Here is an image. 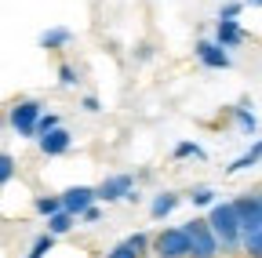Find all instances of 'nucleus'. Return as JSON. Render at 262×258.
<instances>
[{"mask_svg": "<svg viewBox=\"0 0 262 258\" xmlns=\"http://www.w3.org/2000/svg\"><path fill=\"white\" fill-rule=\"evenodd\" d=\"M208 222L222 244V254H237L241 244H244V225H241V215L233 207V200H219L208 207Z\"/></svg>", "mask_w": 262, "mask_h": 258, "instance_id": "1", "label": "nucleus"}, {"mask_svg": "<svg viewBox=\"0 0 262 258\" xmlns=\"http://www.w3.org/2000/svg\"><path fill=\"white\" fill-rule=\"evenodd\" d=\"M44 102L40 99H18L8 106V127L18 135V138H37V124L44 116Z\"/></svg>", "mask_w": 262, "mask_h": 258, "instance_id": "2", "label": "nucleus"}, {"mask_svg": "<svg viewBox=\"0 0 262 258\" xmlns=\"http://www.w3.org/2000/svg\"><path fill=\"white\" fill-rule=\"evenodd\" d=\"M182 229L189 233V258H219V254H222V244H219V237H215V229H211L208 215L182 222Z\"/></svg>", "mask_w": 262, "mask_h": 258, "instance_id": "3", "label": "nucleus"}, {"mask_svg": "<svg viewBox=\"0 0 262 258\" xmlns=\"http://www.w3.org/2000/svg\"><path fill=\"white\" fill-rule=\"evenodd\" d=\"M153 254L157 258H189V233L182 225H164L153 237Z\"/></svg>", "mask_w": 262, "mask_h": 258, "instance_id": "4", "label": "nucleus"}, {"mask_svg": "<svg viewBox=\"0 0 262 258\" xmlns=\"http://www.w3.org/2000/svg\"><path fill=\"white\" fill-rule=\"evenodd\" d=\"M193 55H196V62H201L204 69H233V55H229L215 37L196 40L193 44Z\"/></svg>", "mask_w": 262, "mask_h": 258, "instance_id": "5", "label": "nucleus"}, {"mask_svg": "<svg viewBox=\"0 0 262 258\" xmlns=\"http://www.w3.org/2000/svg\"><path fill=\"white\" fill-rule=\"evenodd\" d=\"M131 189H135V175L117 171V175H106L95 185V197H98V204H117V200H127Z\"/></svg>", "mask_w": 262, "mask_h": 258, "instance_id": "6", "label": "nucleus"}, {"mask_svg": "<svg viewBox=\"0 0 262 258\" xmlns=\"http://www.w3.org/2000/svg\"><path fill=\"white\" fill-rule=\"evenodd\" d=\"M233 207H237V215H241L244 233H248V229H258V225H262V200H258V193H255V189H248V193H241V197H233Z\"/></svg>", "mask_w": 262, "mask_h": 258, "instance_id": "7", "label": "nucleus"}, {"mask_svg": "<svg viewBox=\"0 0 262 258\" xmlns=\"http://www.w3.org/2000/svg\"><path fill=\"white\" fill-rule=\"evenodd\" d=\"M37 149H40V156H66L73 149V131L70 127H55V131L37 138Z\"/></svg>", "mask_w": 262, "mask_h": 258, "instance_id": "8", "label": "nucleus"}, {"mask_svg": "<svg viewBox=\"0 0 262 258\" xmlns=\"http://www.w3.org/2000/svg\"><path fill=\"white\" fill-rule=\"evenodd\" d=\"M215 40H219L226 51H237V48L248 40V29H244L237 18H215Z\"/></svg>", "mask_w": 262, "mask_h": 258, "instance_id": "9", "label": "nucleus"}, {"mask_svg": "<svg viewBox=\"0 0 262 258\" xmlns=\"http://www.w3.org/2000/svg\"><path fill=\"white\" fill-rule=\"evenodd\" d=\"M91 204H98L95 185H70V189H62V207H66V211H73L77 218H80Z\"/></svg>", "mask_w": 262, "mask_h": 258, "instance_id": "10", "label": "nucleus"}, {"mask_svg": "<svg viewBox=\"0 0 262 258\" xmlns=\"http://www.w3.org/2000/svg\"><path fill=\"white\" fill-rule=\"evenodd\" d=\"M179 204H182V193H175V189H160L157 197H153V204H149V215H153L157 222H164L168 215H175Z\"/></svg>", "mask_w": 262, "mask_h": 258, "instance_id": "11", "label": "nucleus"}, {"mask_svg": "<svg viewBox=\"0 0 262 258\" xmlns=\"http://www.w3.org/2000/svg\"><path fill=\"white\" fill-rule=\"evenodd\" d=\"M44 51H66L73 44V29H66V26H51V29H44L40 33V40H37Z\"/></svg>", "mask_w": 262, "mask_h": 258, "instance_id": "12", "label": "nucleus"}, {"mask_svg": "<svg viewBox=\"0 0 262 258\" xmlns=\"http://www.w3.org/2000/svg\"><path fill=\"white\" fill-rule=\"evenodd\" d=\"M262 160V138H255V146L248 149V153H241L233 164H226V175H241V171H251L255 164Z\"/></svg>", "mask_w": 262, "mask_h": 258, "instance_id": "13", "label": "nucleus"}, {"mask_svg": "<svg viewBox=\"0 0 262 258\" xmlns=\"http://www.w3.org/2000/svg\"><path fill=\"white\" fill-rule=\"evenodd\" d=\"M73 229H77V215L66 211V207L48 218V233H55V237H66V233H73Z\"/></svg>", "mask_w": 262, "mask_h": 258, "instance_id": "14", "label": "nucleus"}, {"mask_svg": "<svg viewBox=\"0 0 262 258\" xmlns=\"http://www.w3.org/2000/svg\"><path fill=\"white\" fill-rule=\"evenodd\" d=\"M33 211H37L40 218H51L55 211H62V193L55 197V193H40V197H33Z\"/></svg>", "mask_w": 262, "mask_h": 258, "instance_id": "15", "label": "nucleus"}, {"mask_svg": "<svg viewBox=\"0 0 262 258\" xmlns=\"http://www.w3.org/2000/svg\"><path fill=\"white\" fill-rule=\"evenodd\" d=\"M233 120H237V127H241V135H258V120H255V113L248 109V102L233 106Z\"/></svg>", "mask_w": 262, "mask_h": 258, "instance_id": "16", "label": "nucleus"}, {"mask_svg": "<svg viewBox=\"0 0 262 258\" xmlns=\"http://www.w3.org/2000/svg\"><path fill=\"white\" fill-rule=\"evenodd\" d=\"M171 160H208V149L201 142H179L171 149Z\"/></svg>", "mask_w": 262, "mask_h": 258, "instance_id": "17", "label": "nucleus"}, {"mask_svg": "<svg viewBox=\"0 0 262 258\" xmlns=\"http://www.w3.org/2000/svg\"><path fill=\"white\" fill-rule=\"evenodd\" d=\"M186 200H189L193 207H211V204H219V193H215L211 185H196V189L186 193Z\"/></svg>", "mask_w": 262, "mask_h": 258, "instance_id": "18", "label": "nucleus"}, {"mask_svg": "<svg viewBox=\"0 0 262 258\" xmlns=\"http://www.w3.org/2000/svg\"><path fill=\"white\" fill-rule=\"evenodd\" d=\"M55 240H58V237L44 229V233H40L37 240L29 244V254H26V258H48V251H55Z\"/></svg>", "mask_w": 262, "mask_h": 258, "instance_id": "19", "label": "nucleus"}, {"mask_svg": "<svg viewBox=\"0 0 262 258\" xmlns=\"http://www.w3.org/2000/svg\"><path fill=\"white\" fill-rule=\"evenodd\" d=\"M241 251H244V258H262V225H258V229H248V233H244Z\"/></svg>", "mask_w": 262, "mask_h": 258, "instance_id": "20", "label": "nucleus"}, {"mask_svg": "<svg viewBox=\"0 0 262 258\" xmlns=\"http://www.w3.org/2000/svg\"><path fill=\"white\" fill-rule=\"evenodd\" d=\"M77 84H80L77 66H73V62H62V66H58V87H77Z\"/></svg>", "mask_w": 262, "mask_h": 258, "instance_id": "21", "label": "nucleus"}, {"mask_svg": "<svg viewBox=\"0 0 262 258\" xmlns=\"http://www.w3.org/2000/svg\"><path fill=\"white\" fill-rule=\"evenodd\" d=\"M15 171H18L15 156H11V153H0V189H4V185L15 178Z\"/></svg>", "mask_w": 262, "mask_h": 258, "instance_id": "22", "label": "nucleus"}, {"mask_svg": "<svg viewBox=\"0 0 262 258\" xmlns=\"http://www.w3.org/2000/svg\"><path fill=\"white\" fill-rule=\"evenodd\" d=\"M124 240H127L131 247H135V251H139L142 258H146V254L153 251V237H149V233H131V237H124Z\"/></svg>", "mask_w": 262, "mask_h": 258, "instance_id": "23", "label": "nucleus"}, {"mask_svg": "<svg viewBox=\"0 0 262 258\" xmlns=\"http://www.w3.org/2000/svg\"><path fill=\"white\" fill-rule=\"evenodd\" d=\"M106 258H142V254H139L135 247H131L127 240H120V244H113V247L106 251Z\"/></svg>", "mask_w": 262, "mask_h": 258, "instance_id": "24", "label": "nucleus"}, {"mask_svg": "<svg viewBox=\"0 0 262 258\" xmlns=\"http://www.w3.org/2000/svg\"><path fill=\"white\" fill-rule=\"evenodd\" d=\"M244 8H248L244 0H226V4L219 8V15H215V18H237V15H241Z\"/></svg>", "mask_w": 262, "mask_h": 258, "instance_id": "25", "label": "nucleus"}, {"mask_svg": "<svg viewBox=\"0 0 262 258\" xmlns=\"http://www.w3.org/2000/svg\"><path fill=\"white\" fill-rule=\"evenodd\" d=\"M55 127H62L58 113H44V116H40V124H37V138H40V135H48V131H55Z\"/></svg>", "mask_w": 262, "mask_h": 258, "instance_id": "26", "label": "nucleus"}, {"mask_svg": "<svg viewBox=\"0 0 262 258\" xmlns=\"http://www.w3.org/2000/svg\"><path fill=\"white\" fill-rule=\"evenodd\" d=\"M80 109H84V113H102V102H98V95H84V99H80Z\"/></svg>", "mask_w": 262, "mask_h": 258, "instance_id": "27", "label": "nucleus"}, {"mask_svg": "<svg viewBox=\"0 0 262 258\" xmlns=\"http://www.w3.org/2000/svg\"><path fill=\"white\" fill-rule=\"evenodd\" d=\"M98 218H102V211H98V204H91V207H88V211L80 215V222H84V225H95Z\"/></svg>", "mask_w": 262, "mask_h": 258, "instance_id": "28", "label": "nucleus"}, {"mask_svg": "<svg viewBox=\"0 0 262 258\" xmlns=\"http://www.w3.org/2000/svg\"><path fill=\"white\" fill-rule=\"evenodd\" d=\"M135 58H139V62H149V58H153V48H149V44H139V48H135Z\"/></svg>", "mask_w": 262, "mask_h": 258, "instance_id": "29", "label": "nucleus"}, {"mask_svg": "<svg viewBox=\"0 0 262 258\" xmlns=\"http://www.w3.org/2000/svg\"><path fill=\"white\" fill-rule=\"evenodd\" d=\"M244 4H248V8H262V0H244Z\"/></svg>", "mask_w": 262, "mask_h": 258, "instance_id": "30", "label": "nucleus"}, {"mask_svg": "<svg viewBox=\"0 0 262 258\" xmlns=\"http://www.w3.org/2000/svg\"><path fill=\"white\" fill-rule=\"evenodd\" d=\"M255 193H258V200H262V185H258V189H255Z\"/></svg>", "mask_w": 262, "mask_h": 258, "instance_id": "31", "label": "nucleus"}, {"mask_svg": "<svg viewBox=\"0 0 262 258\" xmlns=\"http://www.w3.org/2000/svg\"><path fill=\"white\" fill-rule=\"evenodd\" d=\"M0 127H4V116H0Z\"/></svg>", "mask_w": 262, "mask_h": 258, "instance_id": "32", "label": "nucleus"}]
</instances>
